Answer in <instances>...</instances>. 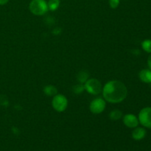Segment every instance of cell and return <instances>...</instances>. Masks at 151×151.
Instances as JSON below:
<instances>
[{
	"instance_id": "cell-1",
	"label": "cell",
	"mask_w": 151,
	"mask_h": 151,
	"mask_svg": "<svg viewBox=\"0 0 151 151\" xmlns=\"http://www.w3.org/2000/svg\"><path fill=\"white\" fill-rule=\"evenodd\" d=\"M103 97L106 101L111 103H119L123 101L128 94V89L122 82L111 81L103 88Z\"/></svg>"
},
{
	"instance_id": "cell-2",
	"label": "cell",
	"mask_w": 151,
	"mask_h": 151,
	"mask_svg": "<svg viewBox=\"0 0 151 151\" xmlns=\"http://www.w3.org/2000/svg\"><path fill=\"white\" fill-rule=\"evenodd\" d=\"M29 10L35 16H42L47 12L48 5L45 0H32L29 5Z\"/></svg>"
},
{
	"instance_id": "cell-3",
	"label": "cell",
	"mask_w": 151,
	"mask_h": 151,
	"mask_svg": "<svg viewBox=\"0 0 151 151\" xmlns=\"http://www.w3.org/2000/svg\"><path fill=\"white\" fill-rule=\"evenodd\" d=\"M84 87H85V90H86L89 94H93V95L99 94L103 90L101 83L95 78L88 79L84 83Z\"/></svg>"
},
{
	"instance_id": "cell-4",
	"label": "cell",
	"mask_w": 151,
	"mask_h": 151,
	"mask_svg": "<svg viewBox=\"0 0 151 151\" xmlns=\"http://www.w3.org/2000/svg\"><path fill=\"white\" fill-rule=\"evenodd\" d=\"M53 109L58 112H63L66 109L68 106V100L65 96L62 94H56L52 101Z\"/></svg>"
},
{
	"instance_id": "cell-5",
	"label": "cell",
	"mask_w": 151,
	"mask_h": 151,
	"mask_svg": "<svg viewBox=\"0 0 151 151\" xmlns=\"http://www.w3.org/2000/svg\"><path fill=\"white\" fill-rule=\"evenodd\" d=\"M139 122L145 128H151V107L142 109L139 114Z\"/></svg>"
},
{
	"instance_id": "cell-6",
	"label": "cell",
	"mask_w": 151,
	"mask_h": 151,
	"mask_svg": "<svg viewBox=\"0 0 151 151\" xmlns=\"http://www.w3.org/2000/svg\"><path fill=\"white\" fill-rule=\"evenodd\" d=\"M91 113L98 114L102 113L106 109V102L102 98H96L91 102L89 106Z\"/></svg>"
},
{
	"instance_id": "cell-7",
	"label": "cell",
	"mask_w": 151,
	"mask_h": 151,
	"mask_svg": "<svg viewBox=\"0 0 151 151\" xmlns=\"http://www.w3.org/2000/svg\"><path fill=\"white\" fill-rule=\"evenodd\" d=\"M123 122L127 127L131 128H137L139 123V119L137 117V116L132 114H128L125 115L123 117Z\"/></svg>"
},
{
	"instance_id": "cell-8",
	"label": "cell",
	"mask_w": 151,
	"mask_h": 151,
	"mask_svg": "<svg viewBox=\"0 0 151 151\" xmlns=\"http://www.w3.org/2000/svg\"><path fill=\"white\" fill-rule=\"evenodd\" d=\"M146 136V131L143 128H137L133 131L132 137L137 141L143 139Z\"/></svg>"
},
{
	"instance_id": "cell-9",
	"label": "cell",
	"mask_w": 151,
	"mask_h": 151,
	"mask_svg": "<svg viewBox=\"0 0 151 151\" xmlns=\"http://www.w3.org/2000/svg\"><path fill=\"white\" fill-rule=\"evenodd\" d=\"M140 80L145 83L151 84V70L150 69H142L139 74Z\"/></svg>"
},
{
	"instance_id": "cell-10",
	"label": "cell",
	"mask_w": 151,
	"mask_h": 151,
	"mask_svg": "<svg viewBox=\"0 0 151 151\" xmlns=\"http://www.w3.org/2000/svg\"><path fill=\"white\" fill-rule=\"evenodd\" d=\"M89 78V73L86 70H82L81 72H78L77 75V79H78V82L80 83L84 84L88 80Z\"/></svg>"
},
{
	"instance_id": "cell-11",
	"label": "cell",
	"mask_w": 151,
	"mask_h": 151,
	"mask_svg": "<svg viewBox=\"0 0 151 151\" xmlns=\"http://www.w3.org/2000/svg\"><path fill=\"white\" fill-rule=\"evenodd\" d=\"M44 92L46 95L52 97V96H55L56 94H58V89L54 86L48 85L44 86Z\"/></svg>"
},
{
	"instance_id": "cell-12",
	"label": "cell",
	"mask_w": 151,
	"mask_h": 151,
	"mask_svg": "<svg viewBox=\"0 0 151 151\" xmlns=\"http://www.w3.org/2000/svg\"><path fill=\"white\" fill-rule=\"evenodd\" d=\"M47 5H48L49 10H52V11H55L59 7L60 0H49Z\"/></svg>"
},
{
	"instance_id": "cell-13",
	"label": "cell",
	"mask_w": 151,
	"mask_h": 151,
	"mask_svg": "<svg viewBox=\"0 0 151 151\" xmlns=\"http://www.w3.org/2000/svg\"><path fill=\"white\" fill-rule=\"evenodd\" d=\"M122 116V112L121 111L116 109L114 110L109 114V118L112 120H118Z\"/></svg>"
},
{
	"instance_id": "cell-14",
	"label": "cell",
	"mask_w": 151,
	"mask_h": 151,
	"mask_svg": "<svg viewBox=\"0 0 151 151\" xmlns=\"http://www.w3.org/2000/svg\"><path fill=\"white\" fill-rule=\"evenodd\" d=\"M142 47L147 53H151V40L146 39L142 42Z\"/></svg>"
},
{
	"instance_id": "cell-15",
	"label": "cell",
	"mask_w": 151,
	"mask_h": 151,
	"mask_svg": "<svg viewBox=\"0 0 151 151\" xmlns=\"http://www.w3.org/2000/svg\"><path fill=\"white\" fill-rule=\"evenodd\" d=\"M73 92L76 94H80L81 93L83 92V91L85 90V87H84V84L80 83L78 84V85L73 86Z\"/></svg>"
},
{
	"instance_id": "cell-16",
	"label": "cell",
	"mask_w": 151,
	"mask_h": 151,
	"mask_svg": "<svg viewBox=\"0 0 151 151\" xmlns=\"http://www.w3.org/2000/svg\"><path fill=\"white\" fill-rule=\"evenodd\" d=\"M120 0H109V5L112 9L117 8L119 6Z\"/></svg>"
},
{
	"instance_id": "cell-17",
	"label": "cell",
	"mask_w": 151,
	"mask_h": 151,
	"mask_svg": "<svg viewBox=\"0 0 151 151\" xmlns=\"http://www.w3.org/2000/svg\"><path fill=\"white\" fill-rule=\"evenodd\" d=\"M9 104L8 100L4 96H0V105L2 106H7Z\"/></svg>"
},
{
	"instance_id": "cell-18",
	"label": "cell",
	"mask_w": 151,
	"mask_h": 151,
	"mask_svg": "<svg viewBox=\"0 0 151 151\" xmlns=\"http://www.w3.org/2000/svg\"><path fill=\"white\" fill-rule=\"evenodd\" d=\"M61 32H62V29H61V28H60V27H56L52 30V33L54 34L55 35H60V34L61 33Z\"/></svg>"
},
{
	"instance_id": "cell-19",
	"label": "cell",
	"mask_w": 151,
	"mask_h": 151,
	"mask_svg": "<svg viewBox=\"0 0 151 151\" xmlns=\"http://www.w3.org/2000/svg\"><path fill=\"white\" fill-rule=\"evenodd\" d=\"M46 22H47V23L50 24H54V19H52L51 17H48L46 19Z\"/></svg>"
},
{
	"instance_id": "cell-20",
	"label": "cell",
	"mask_w": 151,
	"mask_h": 151,
	"mask_svg": "<svg viewBox=\"0 0 151 151\" xmlns=\"http://www.w3.org/2000/svg\"><path fill=\"white\" fill-rule=\"evenodd\" d=\"M147 65H148L149 66V69L151 70V55L149 56L148 59H147Z\"/></svg>"
},
{
	"instance_id": "cell-21",
	"label": "cell",
	"mask_w": 151,
	"mask_h": 151,
	"mask_svg": "<svg viewBox=\"0 0 151 151\" xmlns=\"http://www.w3.org/2000/svg\"><path fill=\"white\" fill-rule=\"evenodd\" d=\"M9 1V0H0V5H4Z\"/></svg>"
},
{
	"instance_id": "cell-22",
	"label": "cell",
	"mask_w": 151,
	"mask_h": 151,
	"mask_svg": "<svg viewBox=\"0 0 151 151\" xmlns=\"http://www.w3.org/2000/svg\"><path fill=\"white\" fill-rule=\"evenodd\" d=\"M13 129L15 130V131H14L15 134H19V129H18L17 128H13Z\"/></svg>"
}]
</instances>
